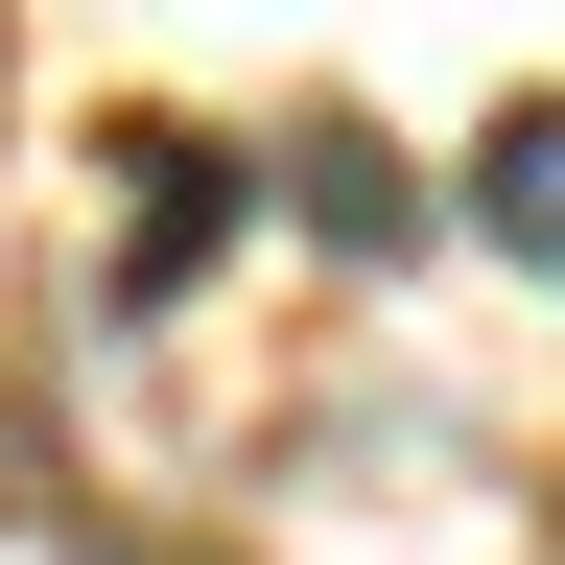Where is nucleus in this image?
I'll return each mask as SVG.
<instances>
[{
    "label": "nucleus",
    "mask_w": 565,
    "mask_h": 565,
    "mask_svg": "<svg viewBox=\"0 0 565 565\" xmlns=\"http://www.w3.org/2000/svg\"><path fill=\"white\" fill-rule=\"evenodd\" d=\"M471 212H494V259H542V282H565V95H519V118L471 141Z\"/></svg>",
    "instance_id": "1"
},
{
    "label": "nucleus",
    "mask_w": 565,
    "mask_h": 565,
    "mask_svg": "<svg viewBox=\"0 0 565 565\" xmlns=\"http://www.w3.org/2000/svg\"><path fill=\"white\" fill-rule=\"evenodd\" d=\"M307 212H330L353 259H377V236H401V166H377V141H307Z\"/></svg>",
    "instance_id": "2"
}]
</instances>
